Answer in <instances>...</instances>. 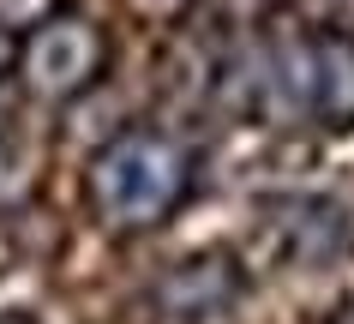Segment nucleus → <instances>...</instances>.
Returning a JSON list of instances; mask_svg holds the SVG:
<instances>
[{
	"label": "nucleus",
	"mask_w": 354,
	"mask_h": 324,
	"mask_svg": "<svg viewBox=\"0 0 354 324\" xmlns=\"http://www.w3.org/2000/svg\"><path fill=\"white\" fill-rule=\"evenodd\" d=\"M0 324H37L30 312H0Z\"/></svg>",
	"instance_id": "nucleus-8"
},
{
	"label": "nucleus",
	"mask_w": 354,
	"mask_h": 324,
	"mask_svg": "<svg viewBox=\"0 0 354 324\" xmlns=\"http://www.w3.org/2000/svg\"><path fill=\"white\" fill-rule=\"evenodd\" d=\"M252 102L277 120L354 133V37L270 24L252 42Z\"/></svg>",
	"instance_id": "nucleus-1"
},
{
	"label": "nucleus",
	"mask_w": 354,
	"mask_h": 324,
	"mask_svg": "<svg viewBox=\"0 0 354 324\" xmlns=\"http://www.w3.org/2000/svg\"><path fill=\"white\" fill-rule=\"evenodd\" d=\"M192 198V151L162 126H127L91 156L84 204L109 234H150Z\"/></svg>",
	"instance_id": "nucleus-2"
},
{
	"label": "nucleus",
	"mask_w": 354,
	"mask_h": 324,
	"mask_svg": "<svg viewBox=\"0 0 354 324\" xmlns=\"http://www.w3.org/2000/svg\"><path fill=\"white\" fill-rule=\"evenodd\" d=\"M259 234H264V252L282 270L330 265V258L354 252V210H348V198H330V192H300V198L264 204Z\"/></svg>",
	"instance_id": "nucleus-4"
},
{
	"label": "nucleus",
	"mask_w": 354,
	"mask_h": 324,
	"mask_svg": "<svg viewBox=\"0 0 354 324\" xmlns=\"http://www.w3.org/2000/svg\"><path fill=\"white\" fill-rule=\"evenodd\" d=\"M102 73H109V37L84 12H55L19 42V84L37 102H78L102 84Z\"/></svg>",
	"instance_id": "nucleus-3"
},
{
	"label": "nucleus",
	"mask_w": 354,
	"mask_h": 324,
	"mask_svg": "<svg viewBox=\"0 0 354 324\" xmlns=\"http://www.w3.org/2000/svg\"><path fill=\"white\" fill-rule=\"evenodd\" d=\"M0 138H6V108H0Z\"/></svg>",
	"instance_id": "nucleus-9"
},
{
	"label": "nucleus",
	"mask_w": 354,
	"mask_h": 324,
	"mask_svg": "<svg viewBox=\"0 0 354 324\" xmlns=\"http://www.w3.org/2000/svg\"><path fill=\"white\" fill-rule=\"evenodd\" d=\"M12 66H19V42H12V30L0 24V78L12 73Z\"/></svg>",
	"instance_id": "nucleus-7"
},
{
	"label": "nucleus",
	"mask_w": 354,
	"mask_h": 324,
	"mask_svg": "<svg viewBox=\"0 0 354 324\" xmlns=\"http://www.w3.org/2000/svg\"><path fill=\"white\" fill-rule=\"evenodd\" d=\"M241 294H246V270L228 252H198V258L168 270L150 301H156L162 324H228Z\"/></svg>",
	"instance_id": "nucleus-5"
},
{
	"label": "nucleus",
	"mask_w": 354,
	"mask_h": 324,
	"mask_svg": "<svg viewBox=\"0 0 354 324\" xmlns=\"http://www.w3.org/2000/svg\"><path fill=\"white\" fill-rule=\"evenodd\" d=\"M55 12H66V0H0V24L6 30H37Z\"/></svg>",
	"instance_id": "nucleus-6"
}]
</instances>
